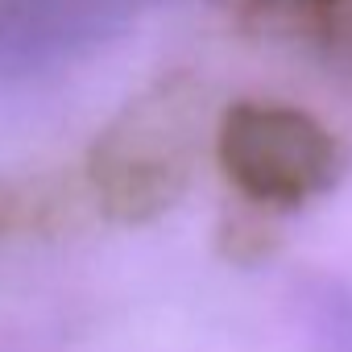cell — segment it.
Segmentation results:
<instances>
[{"label":"cell","mask_w":352,"mask_h":352,"mask_svg":"<svg viewBox=\"0 0 352 352\" xmlns=\"http://www.w3.org/2000/svg\"><path fill=\"white\" fill-rule=\"evenodd\" d=\"M204 149V87L170 75L133 96L87 145L83 183L112 224H149L191 187Z\"/></svg>","instance_id":"cell-1"},{"label":"cell","mask_w":352,"mask_h":352,"mask_svg":"<svg viewBox=\"0 0 352 352\" xmlns=\"http://www.w3.org/2000/svg\"><path fill=\"white\" fill-rule=\"evenodd\" d=\"M224 183L265 216H290L336 191L348 170L344 137L282 100H232L212 129Z\"/></svg>","instance_id":"cell-2"},{"label":"cell","mask_w":352,"mask_h":352,"mask_svg":"<svg viewBox=\"0 0 352 352\" xmlns=\"http://www.w3.org/2000/svg\"><path fill=\"white\" fill-rule=\"evenodd\" d=\"M91 204L83 174L63 170H25L0 179V245L58 236L83 224V208ZM96 208V204H91Z\"/></svg>","instance_id":"cell-3"},{"label":"cell","mask_w":352,"mask_h":352,"mask_svg":"<svg viewBox=\"0 0 352 352\" xmlns=\"http://www.w3.org/2000/svg\"><path fill=\"white\" fill-rule=\"evenodd\" d=\"M348 0H241L249 25L302 42H331L340 34Z\"/></svg>","instance_id":"cell-4"},{"label":"cell","mask_w":352,"mask_h":352,"mask_svg":"<svg viewBox=\"0 0 352 352\" xmlns=\"http://www.w3.org/2000/svg\"><path fill=\"white\" fill-rule=\"evenodd\" d=\"M220 253L236 265H253V261H265L274 249H278V236L274 228L265 224V212L261 216H236V220H224L220 224V236H216Z\"/></svg>","instance_id":"cell-5"}]
</instances>
